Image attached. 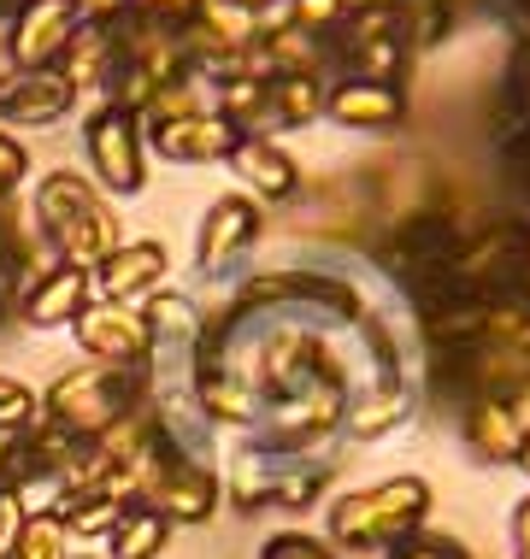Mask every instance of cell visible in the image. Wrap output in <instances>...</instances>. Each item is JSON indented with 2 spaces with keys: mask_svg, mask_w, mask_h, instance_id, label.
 I'll return each instance as SVG.
<instances>
[{
  "mask_svg": "<svg viewBox=\"0 0 530 559\" xmlns=\"http://www.w3.org/2000/svg\"><path fill=\"white\" fill-rule=\"evenodd\" d=\"M224 165L242 177V194H254L260 206H290V201L307 194V177H301L295 154L278 142V135H242Z\"/></svg>",
  "mask_w": 530,
  "mask_h": 559,
  "instance_id": "9",
  "label": "cell"
},
{
  "mask_svg": "<svg viewBox=\"0 0 530 559\" xmlns=\"http://www.w3.org/2000/svg\"><path fill=\"white\" fill-rule=\"evenodd\" d=\"M389 559H472V548L448 531H419V536H407L401 548H389Z\"/></svg>",
  "mask_w": 530,
  "mask_h": 559,
  "instance_id": "27",
  "label": "cell"
},
{
  "mask_svg": "<svg viewBox=\"0 0 530 559\" xmlns=\"http://www.w3.org/2000/svg\"><path fill=\"white\" fill-rule=\"evenodd\" d=\"M83 159H89V177L95 189L113 201V194H142L148 189V135H142V118L101 100L83 124Z\"/></svg>",
  "mask_w": 530,
  "mask_h": 559,
  "instance_id": "5",
  "label": "cell"
},
{
  "mask_svg": "<svg viewBox=\"0 0 530 559\" xmlns=\"http://www.w3.org/2000/svg\"><path fill=\"white\" fill-rule=\"evenodd\" d=\"M71 7H78L83 24H113L118 12H125V0H71Z\"/></svg>",
  "mask_w": 530,
  "mask_h": 559,
  "instance_id": "33",
  "label": "cell"
},
{
  "mask_svg": "<svg viewBox=\"0 0 530 559\" xmlns=\"http://www.w3.org/2000/svg\"><path fill=\"white\" fill-rule=\"evenodd\" d=\"M59 512V524L71 531V542H106L113 536V524L125 519L130 501H118V495H101V489H66L48 501Z\"/></svg>",
  "mask_w": 530,
  "mask_h": 559,
  "instance_id": "20",
  "label": "cell"
},
{
  "mask_svg": "<svg viewBox=\"0 0 530 559\" xmlns=\"http://www.w3.org/2000/svg\"><path fill=\"white\" fill-rule=\"evenodd\" d=\"M260 236H266L260 201L242 194V189L219 194L201 213V230H195V271H201V277H231V271L260 248Z\"/></svg>",
  "mask_w": 530,
  "mask_h": 559,
  "instance_id": "6",
  "label": "cell"
},
{
  "mask_svg": "<svg viewBox=\"0 0 530 559\" xmlns=\"http://www.w3.org/2000/svg\"><path fill=\"white\" fill-rule=\"evenodd\" d=\"M266 95H271V124L278 130H307V124L325 118L330 78H266Z\"/></svg>",
  "mask_w": 530,
  "mask_h": 559,
  "instance_id": "21",
  "label": "cell"
},
{
  "mask_svg": "<svg viewBox=\"0 0 530 559\" xmlns=\"http://www.w3.org/2000/svg\"><path fill=\"white\" fill-rule=\"evenodd\" d=\"M125 7L136 12V19H148V24H165V29H189V24H195V12H201L207 0H125Z\"/></svg>",
  "mask_w": 530,
  "mask_h": 559,
  "instance_id": "29",
  "label": "cell"
},
{
  "mask_svg": "<svg viewBox=\"0 0 530 559\" xmlns=\"http://www.w3.org/2000/svg\"><path fill=\"white\" fill-rule=\"evenodd\" d=\"M507 542H513V559H530V495H519L507 512Z\"/></svg>",
  "mask_w": 530,
  "mask_h": 559,
  "instance_id": "32",
  "label": "cell"
},
{
  "mask_svg": "<svg viewBox=\"0 0 530 559\" xmlns=\"http://www.w3.org/2000/svg\"><path fill=\"white\" fill-rule=\"evenodd\" d=\"M142 135H148V154H160L165 165H224L231 147L242 142L212 107L177 112V118H165V124H142Z\"/></svg>",
  "mask_w": 530,
  "mask_h": 559,
  "instance_id": "12",
  "label": "cell"
},
{
  "mask_svg": "<svg viewBox=\"0 0 530 559\" xmlns=\"http://www.w3.org/2000/svg\"><path fill=\"white\" fill-rule=\"evenodd\" d=\"M413 112L401 83H372V78H330L325 95V118L337 130H360V135H396Z\"/></svg>",
  "mask_w": 530,
  "mask_h": 559,
  "instance_id": "8",
  "label": "cell"
},
{
  "mask_svg": "<svg viewBox=\"0 0 530 559\" xmlns=\"http://www.w3.org/2000/svg\"><path fill=\"white\" fill-rule=\"evenodd\" d=\"M513 465H519V472L530 477V430H525V442H519V453H513Z\"/></svg>",
  "mask_w": 530,
  "mask_h": 559,
  "instance_id": "37",
  "label": "cell"
},
{
  "mask_svg": "<svg viewBox=\"0 0 530 559\" xmlns=\"http://www.w3.org/2000/svg\"><path fill=\"white\" fill-rule=\"evenodd\" d=\"M42 418V395L24 389L19 377H0V436H19Z\"/></svg>",
  "mask_w": 530,
  "mask_h": 559,
  "instance_id": "26",
  "label": "cell"
},
{
  "mask_svg": "<svg viewBox=\"0 0 530 559\" xmlns=\"http://www.w3.org/2000/svg\"><path fill=\"white\" fill-rule=\"evenodd\" d=\"M236 7H242V12H254V19H266V12H278V7H283V0H236Z\"/></svg>",
  "mask_w": 530,
  "mask_h": 559,
  "instance_id": "36",
  "label": "cell"
},
{
  "mask_svg": "<svg viewBox=\"0 0 530 559\" xmlns=\"http://www.w3.org/2000/svg\"><path fill=\"white\" fill-rule=\"evenodd\" d=\"M24 177H30V147L0 124V194H19Z\"/></svg>",
  "mask_w": 530,
  "mask_h": 559,
  "instance_id": "30",
  "label": "cell"
},
{
  "mask_svg": "<svg viewBox=\"0 0 530 559\" xmlns=\"http://www.w3.org/2000/svg\"><path fill=\"white\" fill-rule=\"evenodd\" d=\"M260 559H342V554L330 548L325 536H307V531H278V536H266Z\"/></svg>",
  "mask_w": 530,
  "mask_h": 559,
  "instance_id": "28",
  "label": "cell"
},
{
  "mask_svg": "<svg viewBox=\"0 0 530 559\" xmlns=\"http://www.w3.org/2000/svg\"><path fill=\"white\" fill-rule=\"evenodd\" d=\"M165 271H172L165 241H118L89 277H95V295L113 307H148L165 289Z\"/></svg>",
  "mask_w": 530,
  "mask_h": 559,
  "instance_id": "10",
  "label": "cell"
},
{
  "mask_svg": "<svg viewBox=\"0 0 530 559\" xmlns=\"http://www.w3.org/2000/svg\"><path fill=\"white\" fill-rule=\"evenodd\" d=\"M236 312L248 319H295V324H354L366 300L337 271H254L231 295Z\"/></svg>",
  "mask_w": 530,
  "mask_h": 559,
  "instance_id": "3",
  "label": "cell"
},
{
  "mask_svg": "<svg viewBox=\"0 0 530 559\" xmlns=\"http://www.w3.org/2000/svg\"><path fill=\"white\" fill-rule=\"evenodd\" d=\"M407 406H413V389H407V377H377V383H366L354 401H348L342 430L354 436V442H384L389 430L407 425Z\"/></svg>",
  "mask_w": 530,
  "mask_h": 559,
  "instance_id": "17",
  "label": "cell"
},
{
  "mask_svg": "<svg viewBox=\"0 0 530 559\" xmlns=\"http://www.w3.org/2000/svg\"><path fill=\"white\" fill-rule=\"evenodd\" d=\"M12 453H19V436H0V489H12Z\"/></svg>",
  "mask_w": 530,
  "mask_h": 559,
  "instance_id": "35",
  "label": "cell"
},
{
  "mask_svg": "<svg viewBox=\"0 0 530 559\" xmlns=\"http://www.w3.org/2000/svg\"><path fill=\"white\" fill-rule=\"evenodd\" d=\"M19 300H24V289H19V283H12V277H7V271H0V324H7L12 312H19Z\"/></svg>",
  "mask_w": 530,
  "mask_h": 559,
  "instance_id": "34",
  "label": "cell"
},
{
  "mask_svg": "<svg viewBox=\"0 0 530 559\" xmlns=\"http://www.w3.org/2000/svg\"><path fill=\"white\" fill-rule=\"evenodd\" d=\"M71 336L89 359L101 366H142L148 359V319L142 307H113V300H89L83 319L71 324Z\"/></svg>",
  "mask_w": 530,
  "mask_h": 559,
  "instance_id": "14",
  "label": "cell"
},
{
  "mask_svg": "<svg viewBox=\"0 0 530 559\" xmlns=\"http://www.w3.org/2000/svg\"><path fill=\"white\" fill-rule=\"evenodd\" d=\"M59 78H66L71 88H101L106 95V83H113V71H118V36H113V24H78V36L66 41V53H59Z\"/></svg>",
  "mask_w": 530,
  "mask_h": 559,
  "instance_id": "18",
  "label": "cell"
},
{
  "mask_svg": "<svg viewBox=\"0 0 530 559\" xmlns=\"http://www.w3.org/2000/svg\"><path fill=\"white\" fill-rule=\"evenodd\" d=\"M101 201V189H95V177H83V171H71V165H54L48 177L36 183V194H30V218H36V230L42 241H54L59 230H66L78 213H89V206Z\"/></svg>",
  "mask_w": 530,
  "mask_h": 559,
  "instance_id": "16",
  "label": "cell"
},
{
  "mask_svg": "<svg viewBox=\"0 0 530 559\" xmlns=\"http://www.w3.org/2000/svg\"><path fill=\"white\" fill-rule=\"evenodd\" d=\"M348 7L354 0H283V19H290L295 29H307V36H337L342 19H348Z\"/></svg>",
  "mask_w": 530,
  "mask_h": 559,
  "instance_id": "25",
  "label": "cell"
},
{
  "mask_svg": "<svg viewBox=\"0 0 530 559\" xmlns=\"http://www.w3.org/2000/svg\"><path fill=\"white\" fill-rule=\"evenodd\" d=\"M142 501L154 507L172 531L177 524H184V531H201V524H212L224 507V477L212 472L207 460H189V453H177L160 436V453H154L148 483H142Z\"/></svg>",
  "mask_w": 530,
  "mask_h": 559,
  "instance_id": "4",
  "label": "cell"
},
{
  "mask_svg": "<svg viewBox=\"0 0 530 559\" xmlns=\"http://www.w3.org/2000/svg\"><path fill=\"white\" fill-rule=\"evenodd\" d=\"M460 436L483 465H513V453H519V442H525L519 413H513V406H495V401H466Z\"/></svg>",
  "mask_w": 530,
  "mask_h": 559,
  "instance_id": "19",
  "label": "cell"
},
{
  "mask_svg": "<svg viewBox=\"0 0 530 559\" xmlns=\"http://www.w3.org/2000/svg\"><path fill=\"white\" fill-rule=\"evenodd\" d=\"M396 7V24H401V41L413 53H431L443 48L460 24V0H389Z\"/></svg>",
  "mask_w": 530,
  "mask_h": 559,
  "instance_id": "22",
  "label": "cell"
},
{
  "mask_svg": "<svg viewBox=\"0 0 530 559\" xmlns=\"http://www.w3.org/2000/svg\"><path fill=\"white\" fill-rule=\"evenodd\" d=\"M248 78H337V59H330L325 36H307L290 19H271L248 48Z\"/></svg>",
  "mask_w": 530,
  "mask_h": 559,
  "instance_id": "11",
  "label": "cell"
},
{
  "mask_svg": "<svg viewBox=\"0 0 530 559\" xmlns=\"http://www.w3.org/2000/svg\"><path fill=\"white\" fill-rule=\"evenodd\" d=\"M78 107V88L59 71H0V124L7 130H48Z\"/></svg>",
  "mask_w": 530,
  "mask_h": 559,
  "instance_id": "13",
  "label": "cell"
},
{
  "mask_svg": "<svg viewBox=\"0 0 530 559\" xmlns=\"http://www.w3.org/2000/svg\"><path fill=\"white\" fill-rule=\"evenodd\" d=\"M89 300H95V277H89L83 265L54 260V265L42 271V277L30 283V289H24L19 319H24L30 330H66V324H78V319H83Z\"/></svg>",
  "mask_w": 530,
  "mask_h": 559,
  "instance_id": "15",
  "label": "cell"
},
{
  "mask_svg": "<svg viewBox=\"0 0 530 559\" xmlns=\"http://www.w3.org/2000/svg\"><path fill=\"white\" fill-rule=\"evenodd\" d=\"M165 542H172V524H165L148 501H130L125 519H118L113 536H106V554L113 559H160Z\"/></svg>",
  "mask_w": 530,
  "mask_h": 559,
  "instance_id": "23",
  "label": "cell"
},
{
  "mask_svg": "<svg viewBox=\"0 0 530 559\" xmlns=\"http://www.w3.org/2000/svg\"><path fill=\"white\" fill-rule=\"evenodd\" d=\"M24 512H30V501L19 489H0V559H12V542H19Z\"/></svg>",
  "mask_w": 530,
  "mask_h": 559,
  "instance_id": "31",
  "label": "cell"
},
{
  "mask_svg": "<svg viewBox=\"0 0 530 559\" xmlns=\"http://www.w3.org/2000/svg\"><path fill=\"white\" fill-rule=\"evenodd\" d=\"M12 559H71V531L59 524L54 507H30L12 542Z\"/></svg>",
  "mask_w": 530,
  "mask_h": 559,
  "instance_id": "24",
  "label": "cell"
},
{
  "mask_svg": "<svg viewBox=\"0 0 530 559\" xmlns=\"http://www.w3.org/2000/svg\"><path fill=\"white\" fill-rule=\"evenodd\" d=\"M431 507H436V489L413 472L384 477L372 489H348L325 512L330 548L337 554H389L431 524Z\"/></svg>",
  "mask_w": 530,
  "mask_h": 559,
  "instance_id": "1",
  "label": "cell"
},
{
  "mask_svg": "<svg viewBox=\"0 0 530 559\" xmlns=\"http://www.w3.org/2000/svg\"><path fill=\"white\" fill-rule=\"evenodd\" d=\"M78 7L71 0H24L19 12L7 19V36H0V48L19 71H54L59 53H66V41L78 36Z\"/></svg>",
  "mask_w": 530,
  "mask_h": 559,
  "instance_id": "7",
  "label": "cell"
},
{
  "mask_svg": "<svg viewBox=\"0 0 530 559\" xmlns=\"http://www.w3.org/2000/svg\"><path fill=\"white\" fill-rule=\"evenodd\" d=\"M148 406V371L142 366H71L42 389V418L71 436H101L125 413Z\"/></svg>",
  "mask_w": 530,
  "mask_h": 559,
  "instance_id": "2",
  "label": "cell"
},
{
  "mask_svg": "<svg viewBox=\"0 0 530 559\" xmlns=\"http://www.w3.org/2000/svg\"><path fill=\"white\" fill-rule=\"evenodd\" d=\"M19 7H24V0H0V24H7L12 12H19Z\"/></svg>",
  "mask_w": 530,
  "mask_h": 559,
  "instance_id": "38",
  "label": "cell"
}]
</instances>
